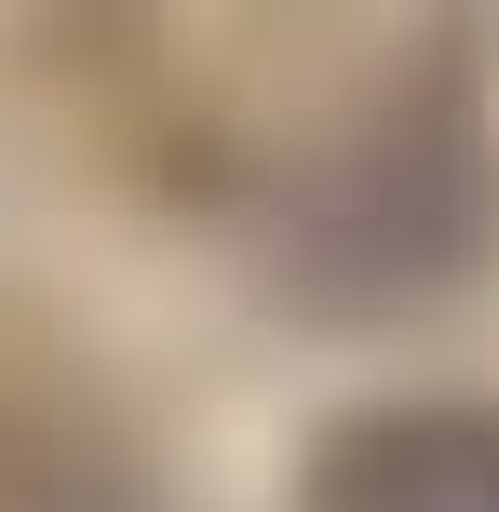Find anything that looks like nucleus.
Masks as SVG:
<instances>
[{"label":"nucleus","instance_id":"f257e3e1","mask_svg":"<svg viewBox=\"0 0 499 512\" xmlns=\"http://www.w3.org/2000/svg\"><path fill=\"white\" fill-rule=\"evenodd\" d=\"M297 512H499V405L419 391V405L338 418L297 472Z\"/></svg>","mask_w":499,"mask_h":512}]
</instances>
